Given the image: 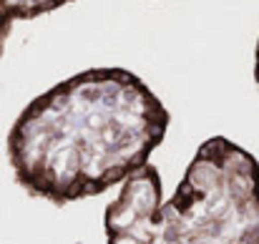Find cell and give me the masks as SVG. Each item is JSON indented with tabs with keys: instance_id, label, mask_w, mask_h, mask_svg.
Segmentation results:
<instances>
[{
	"instance_id": "obj_2",
	"label": "cell",
	"mask_w": 259,
	"mask_h": 244,
	"mask_svg": "<svg viewBox=\"0 0 259 244\" xmlns=\"http://www.w3.org/2000/svg\"><path fill=\"white\" fill-rule=\"evenodd\" d=\"M106 244H259V161L227 136L206 139L164 199L154 164L103 212Z\"/></svg>"
},
{
	"instance_id": "obj_3",
	"label": "cell",
	"mask_w": 259,
	"mask_h": 244,
	"mask_svg": "<svg viewBox=\"0 0 259 244\" xmlns=\"http://www.w3.org/2000/svg\"><path fill=\"white\" fill-rule=\"evenodd\" d=\"M73 0H0V56L5 51V40L15 23H28L40 15H48Z\"/></svg>"
},
{
	"instance_id": "obj_4",
	"label": "cell",
	"mask_w": 259,
	"mask_h": 244,
	"mask_svg": "<svg viewBox=\"0 0 259 244\" xmlns=\"http://www.w3.org/2000/svg\"><path fill=\"white\" fill-rule=\"evenodd\" d=\"M254 83L259 88V38H257V46H254Z\"/></svg>"
},
{
	"instance_id": "obj_1",
	"label": "cell",
	"mask_w": 259,
	"mask_h": 244,
	"mask_svg": "<svg viewBox=\"0 0 259 244\" xmlns=\"http://www.w3.org/2000/svg\"><path fill=\"white\" fill-rule=\"evenodd\" d=\"M171 113L128 68H86L15 116L5 151L23 191L56 207L98 196L146 166Z\"/></svg>"
}]
</instances>
